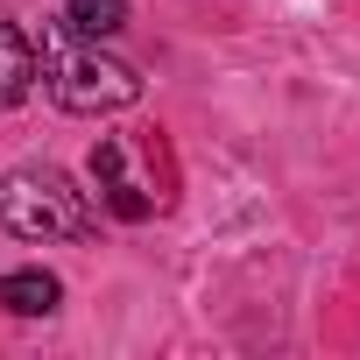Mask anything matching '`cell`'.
<instances>
[{
	"label": "cell",
	"instance_id": "6da1fadb",
	"mask_svg": "<svg viewBox=\"0 0 360 360\" xmlns=\"http://www.w3.org/2000/svg\"><path fill=\"white\" fill-rule=\"evenodd\" d=\"M0 226L15 240H92V205L57 162H22L0 176Z\"/></svg>",
	"mask_w": 360,
	"mask_h": 360
},
{
	"label": "cell",
	"instance_id": "7a4b0ae2",
	"mask_svg": "<svg viewBox=\"0 0 360 360\" xmlns=\"http://www.w3.org/2000/svg\"><path fill=\"white\" fill-rule=\"evenodd\" d=\"M43 78H50V99H57L64 113H120V106L141 99V78H134L120 57L71 43V22H57V29L43 36Z\"/></svg>",
	"mask_w": 360,
	"mask_h": 360
},
{
	"label": "cell",
	"instance_id": "3957f363",
	"mask_svg": "<svg viewBox=\"0 0 360 360\" xmlns=\"http://www.w3.org/2000/svg\"><path fill=\"white\" fill-rule=\"evenodd\" d=\"M92 184H99V198L120 212V219H148L155 212V198L127 176V155H120V134H99L92 141Z\"/></svg>",
	"mask_w": 360,
	"mask_h": 360
},
{
	"label": "cell",
	"instance_id": "277c9868",
	"mask_svg": "<svg viewBox=\"0 0 360 360\" xmlns=\"http://www.w3.org/2000/svg\"><path fill=\"white\" fill-rule=\"evenodd\" d=\"M0 304H8L15 318H50L64 304V283L43 276V269H8V276H0Z\"/></svg>",
	"mask_w": 360,
	"mask_h": 360
},
{
	"label": "cell",
	"instance_id": "5b68a950",
	"mask_svg": "<svg viewBox=\"0 0 360 360\" xmlns=\"http://www.w3.org/2000/svg\"><path fill=\"white\" fill-rule=\"evenodd\" d=\"M29 85H36V43L15 22H0V106H15Z\"/></svg>",
	"mask_w": 360,
	"mask_h": 360
},
{
	"label": "cell",
	"instance_id": "8992f818",
	"mask_svg": "<svg viewBox=\"0 0 360 360\" xmlns=\"http://www.w3.org/2000/svg\"><path fill=\"white\" fill-rule=\"evenodd\" d=\"M64 22H71V36H120L127 29V0H64Z\"/></svg>",
	"mask_w": 360,
	"mask_h": 360
}]
</instances>
